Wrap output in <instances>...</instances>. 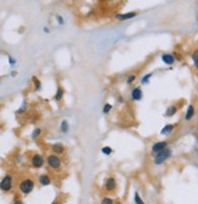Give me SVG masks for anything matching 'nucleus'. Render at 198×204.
<instances>
[{
	"label": "nucleus",
	"instance_id": "12",
	"mask_svg": "<svg viewBox=\"0 0 198 204\" xmlns=\"http://www.w3.org/2000/svg\"><path fill=\"white\" fill-rule=\"evenodd\" d=\"M162 61L164 62L165 65L171 66V65L175 62V57H174L171 54H163V55H162Z\"/></svg>",
	"mask_w": 198,
	"mask_h": 204
},
{
	"label": "nucleus",
	"instance_id": "3",
	"mask_svg": "<svg viewBox=\"0 0 198 204\" xmlns=\"http://www.w3.org/2000/svg\"><path fill=\"white\" fill-rule=\"evenodd\" d=\"M170 157H171V149L170 148H165L163 151H161L159 153L154 154V164L156 165H161Z\"/></svg>",
	"mask_w": 198,
	"mask_h": 204
},
{
	"label": "nucleus",
	"instance_id": "26",
	"mask_svg": "<svg viewBox=\"0 0 198 204\" xmlns=\"http://www.w3.org/2000/svg\"><path fill=\"white\" fill-rule=\"evenodd\" d=\"M135 79H136V75H134V74H132V75H129L128 79H127V83H128V84H131V83L135 81Z\"/></svg>",
	"mask_w": 198,
	"mask_h": 204
},
{
	"label": "nucleus",
	"instance_id": "29",
	"mask_svg": "<svg viewBox=\"0 0 198 204\" xmlns=\"http://www.w3.org/2000/svg\"><path fill=\"white\" fill-rule=\"evenodd\" d=\"M9 62H10V65H11V66H13V65L16 63V60H15V59H12V57L10 56V57H9Z\"/></svg>",
	"mask_w": 198,
	"mask_h": 204
},
{
	"label": "nucleus",
	"instance_id": "5",
	"mask_svg": "<svg viewBox=\"0 0 198 204\" xmlns=\"http://www.w3.org/2000/svg\"><path fill=\"white\" fill-rule=\"evenodd\" d=\"M32 167L33 168H36V169H39V168H41L43 165H44V163H45V159H44V157L41 156V154H39V153H35L33 154V157H32Z\"/></svg>",
	"mask_w": 198,
	"mask_h": 204
},
{
	"label": "nucleus",
	"instance_id": "8",
	"mask_svg": "<svg viewBox=\"0 0 198 204\" xmlns=\"http://www.w3.org/2000/svg\"><path fill=\"white\" fill-rule=\"evenodd\" d=\"M38 181L41 186H49L51 183V177L48 175V174H41L39 177H38Z\"/></svg>",
	"mask_w": 198,
	"mask_h": 204
},
{
	"label": "nucleus",
	"instance_id": "16",
	"mask_svg": "<svg viewBox=\"0 0 198 204\" xmlns=\"http://www.w3.org/2000/svg\"><path fill=\"white\" fill-rule=\"evenodd\" d=\"M176 112H177V107H176L175 104H173V106L168 107V109H166V112H165V117H173Z\"/></svg>",
	"mask_w": 198,
	"mask_h": 204
},
{
	"label": "nucleus",
	"instance_id": "19",
	"mask_svg": "<svg viewBox=\"0 0 198 204\" xmlns=\"http://www.w3.org/2000/svg\"><path fill=\"white\" fill-rule=\"evenodd\" d=\"M101 152H102L103 154H106V156H109V154L113 152V149H112L111 147H108V146H105V147L101 148Z\"/></svg>",
	"mask_w": 198,
	"mask_h": 204
},
{
	"label": "nucleus",
	"instance_id": "30",
	"mask_svg": "<svg viewBox=\"0 0 198 204\" xmlns=\"http://www.w3.org/2000/svg\"><path fill=\"white\" fill-rule=\"evenodd\" d=\"M12 204H23V202H22V201H20V199H16V201H15Z\"/></svg>",
	"mask_w": 198,
	"mask_h": 204
},
{
	"label": "nucleus",
	"instance_id": "25",
	"mask_svg": "<svg viewBox=\"0 0 198 204\" xmlns=\"http://www.w3.org/2000/svg\"><path fill=\"white\" fill-rule=\"evenodd\" d=\"M135 203L136 204H143V201L141 199V197H140V195H139L137 192H135Z\"/></svg>",
	"mask_w": 198,
	"mask_h": 204
},
{
	"label": "nucleus",
	"instance_id": "11",
	"mask_svg": "<svg viewBox=\"0 0 198 204\" xmlns=\"http://www.w3.org/2000/svg\"><path fill=\"white\" fill-rule=\"evenodd\" d=\"M136 16V12H128V13H117L114 17L119 21H125V20H129Z\"/></svg>",
	"mask_w": 198,
	"mask_h": 204
},
{
	"label": "nucleus",
	"instance_id": "31",
	"mask_svg": "<svg viewBox=\"0 0 198 204\" xmlns=\"http://www.w3.org/2000/svg\"><path fill=\"white\" fill-rule=\"evenodd\" d=\"M118 101H119V102H120V103H122V102H124V99H123L122 96H119V97H118Z\"/></svg>",
	"mask_w": 198,
	"mask_h": 204
},
{
	"label": "nucleus",
	"instance_id": "22",
	"mask_svg": "<svg viewBox=\"0 0 198 204\" xmlns=\"http://www.w3.org/2000/svg\"><path fill=\"white\" fill-rule=\"evenodd\" d=\"M41 135V129H39V128H36V129H34L33 133H32V138L35 140V138H38L39 136Z\"/></svg>",
	"mask_w": 198,
	"mask_h": 204
},
{
	"label": "nucleus",
	"instance_id": "7",
	"mask_svg": "<svg viewBox=\"0 0 198 204\" xmlns=\"http://www.w3.org/2000/svg\"><path fill=\"white\" fill-rule=\"evenodd\" d=\"M116 187H117V181H116V179H114V177H108V179L106 180V182H105V190H106L107 192H112V191L116 190Z\"/></svg>",
	"mask_w": 198,
	"mask_h": 204
},
{
	"label": "nucleus",
	"instance_id": "6",
	"mask_svg": "<svg viewBox=\"0 0 198 204\" xmlns=\"http://www.w3.org/2000/svg\"><path fill=\"white\" fill-rule=\"evenodd\" d=\"M165 148H168V142H165V141L156 142V143L152 146V153H153V154H157V153H159L161 151H163Z\"/></svg>",
	"mask_w": 198,
	"mask_h": 204
},
{
	"label": "nucleus",
	"instance_id": "9",
	"mask_svg": "<svg viewBox=\"0 0 198 204\" xmlns=\"http://www.w3.org/2000/svg\"><path fill=\"white\" fill-rule=\"evenodd\" d=\"M142 99V90L141 88H134L131 91V100L134 101H140Z\"/></svg>",
	"mask_w": 198,
	"mask_h": 204
},
{
	"label": "nucleus",
	"instance_id": "14",
	"mask_svg": "<svg viewBox=\"0 0 198 204\" xmlns=\"http://www.w3.org/2000/svg\"><path fill=\"white\" fill-rule=\"evenodd\" d=\"M193 115H195V107H193L192 104H190V106L187 107V111H186L185 119H186V120H191Z\"/></svg>",
	"mask_w": 198,
	"mask_h": 204
},
{
	"label": "nucleus",
	"instance_id": "28",
	"mask_svg": "<svg viewBox=\"0 0 198 204\" xmlns=\"http://www.w3.org/2000/svg\"><path fill=\"white\" fill-rule=\"evenodd\" d=\"M56 20L59 21V25H61V26L65 25V21H63V18H62L61 16H56Z\"/></svg>",
	"mask_w": 198,
	"mask_h": 204
},
{
	"label": "nucleus",
	"instance_id": "20",
	"mask_svg": "<svg viewBox=\"0 0 198 204\" xmlns=\"http://www.w3.org/2000/svg\"><path fill=\"white\" fill-rule=\"evenodd\" d=\"M101 204H114V201L111 197H103L101 199Z\"/></svg>",
	"mask_w": 198,
	"mask_h": 204
},
{
	"label": "nucleus",
	"instance_id": "33",
	"mask_svg": "<svg viewBox=\"0 0 198 204\" xmlns=\"http://www.w3.org/2000/svg\"><path fill=\"white\" fill-rule=\"evenodd\" d=\"M51 204H60V202H59V201H54Z\"/></svg>",
	"mask_w": 198,
	"mask_h": 204
},
{
	"label": "nucleus",
	"instance_id": "15",
	"mask_svg": "<svg viewBox=\"0 0 198 204\" xmlns=\"http://www.w3.org/2000/svg\"><path fill=\"white\" fill-rule=\"evenodd\" d=\"M174 128H175V127H174L173 124H166L164 128L161 130V134H162V135H169V134L174 130Z\"/></svg>",
	"mask_w": 198,
	"mask_h": 204
},
{
	"label": "nucleus",
	"instance_id": "18",
	"mask_svg": "<svg viewBox=\"0 0 198 204\" xmlns=\"http://www.w3.org/2000/svg\"><path fill=\"white\" fill-rule=\"evenodd\" d=\"M68 130H69V124H68V122H67V120H62V122H61V131H62V133H68Z\"/></svg>",
	"mask_w": 198,
	"mask_h": 204
},
{
	"label": "nucleus",
	"instance_id": "2",
	"mask_svg": "<svg viewBox=\"0 0 198 204\" xmlns=\"http://www.w3.org/2000/svg\"><path fill=\"white\" fill-rule=\"evenodd\" d=\"M46 163L49 165V168H51L52 170H60L61 169V165H62V161L59 156L56 154H49L48 158H46Z\"/></svg>",
	"mask_w": 198,
	"mask_h": 204
},
{
	"label": "nucleus",
	"instance_id": "21",
	"mask_svg": "<svg viewBox=\"0 0 198 204\" xmlns=\"http://www.w3.org/2000/svg\"><path fill=\"white\" fill-rule=\"evenodd\" d=\"M112 108H113V106H112L111 103H105L102 112H103L105 114H107V113H109V112H111V109H112Z\"/></svg>",
	"mask_w": 198,
	"mask_h": 204
},
{
	"label": "nucleus",
	"instance_id": "23",
	"mask_svg": "<svg viewBox=\"0 0 198 204\" xmlns=\"http://www.w3.org/2000/svg\"><path fill=\"white\" fill-rule=\"evenodd\" d=\"M152 77V73H148L147 75H145V77H142V79H141V83L142 84H148V80H150V78Z\"/></svg>",
	"mask_w": 198,
	"mask_h": 204
},
{
	"label": "nucleus",
	"instance_id": "24",
	"mask_svg": "<svg viewBox=\"0 0 198 204\" xmlns=\"http://www.w3.org/2000/svg\"><path fill=\"white\" fill-rule=\"evenodd\" d=\"M33 81H34V85H35V90H36V91H38V90H40L41 84H40L39 79H38V78H35V77H33Z\"/></svg>",
	"mask_w": 198,
	"mask_h": 204
},
{
	"label": "nucleus",
	"instance_id": "27",
	"mask_svg": "<svg viewBox=\"0 0 198 204\" xmlns=\"http://www.w3.org/2000/svg\"><path fill=\"white\" fill-rule=\"evenodd\" d=\"M26 107H27V103H26V101H23V104H22V107H21V108H20L18 111H17V113H18V114L23 113V112H25V109H26Z\"/></svg>",
	"mask_w": 198,
	"mask_h": 204
},
{
	"label": "nucleus",
	"instance_id": "4",
	"mask_svg": "<svg viewBox=\"0 0 198 204\" xmlns=\"http://www.w3.org/2000/svg\"><path fill=\"white\" fill-rule=\"evenodd\" d=\"M12 183H13V177H12V175L7 174L0 181V190L2 192H10L12 188Z\"/></svg>",
	"mask_w": 198,
	"mask_h": 204
},
{
	"label": "nucleus",
	"instance_id": "13",
	"mask_svg": "<svg viewBox=\"0 0 198 204\" xmlns=\"http://www.w3.org/2000/svg\"><path fill=\"white\" fill-rule=\"evenodd\" d=\"M63 96H65V89L61 88V86H59V88H57V91H56V94H55V96H54V99H55L56 101H61V100L63 99Z\"/></svg>",
	"mask_w": 198,
	"mask_h": 204
},
{
	"label": "nucleus",
	"instance_id": "32",
	"mask_svg": "<svg viewBox=\"0 0 198 204\" xmlns=\"http://www.w3.org/2000/svg\"><path fill=\"white\" fill-rule=\"evenodd\" d=\"M44 32H45V33H49V32H50V29H49L48 27H45V28H44Z\"/></svg>",
	"mask_w": 198,
	"mask_h": 204
},
{
	"label": "nucleus",
	"instance_id": "17",
	"mask_svg": "<svg viewBox=\"0 0 198 204\" xmlns=\"http://www.w3.org/2000/svg\"><path fill=\"white\" fill-rule=\"evenodd\" d=\"M191 59H192V61H193V65H195V68H197L198 69V47L192 52V55H191Z\"/></svg>",
	"mask_w": 198,
	"mask_h": 204
},
{
	"label": "nucleus",
	"instance_id": "10",
	"mask_svg": "<svg viewBox=\"0 0 198 204\" xmlns=\"http://www.w3.org/2000/svg\"><path fill=\"white\" fill-rule=\"evenodd\" d=\"M51 149H52L54 154H56V156L65 153V146H63L62 143H55V145H52V146H51Z\"/></svg>",
	"mask_w": 198,
	"mask_h": 204
},
{
	"label": "nucleus",
	"instance_id": "1",
	"mask_svg": "<svg viewBox=\"0 0 198 204\" xmlns=\"http://www.w3.org/2000/svg\"><path fill=\"white\" fill-rule=\"evenodd\" d=\"M34 190V180L32 177H25L18 183V191L22 195H29Z\"/></svg>",
	"mask_w": 198,
	"mask_h": 204
}]
</instances>
